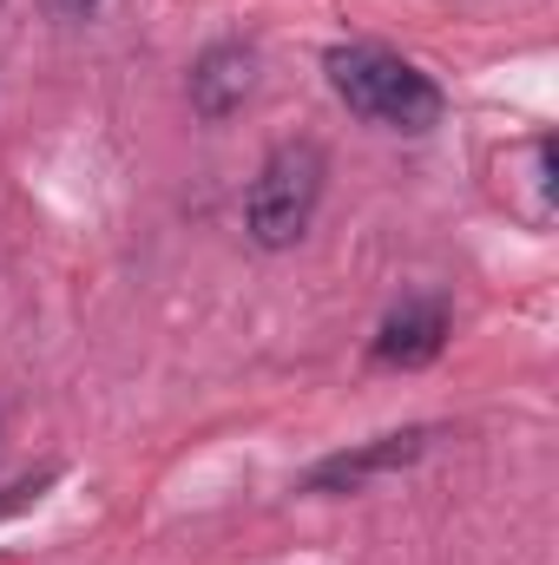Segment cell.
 <instances>
[{
	"label": "cell",
	"instance_id": "8992f818",
	"mask_svg": "<svg viewBox=\"0 0 559 565\" xmlns=\"http://www.w3.org/2000/svg\"><path fill=\"white\" fill-rule=\"evenodd\" d=\"M520 158H527V178H520V184H527V204H520V217H527V224H540V231H547V224H553V132H534V139L520 145Z\"/></svg>",
	"mask_w": 559,
	"mask_h": 565
},
{
	"label": "cell",
	"instance_id": "6da1fadb",
	"mask_svg": "<svg viewBox=\"0 0 559 565\" xmlns=\"http://www.w3.org/2000/svg\"><path fill=\"white\" fill-rule=\"evenodd\" d=\"M323 79H329V93L356 113V119H369V126H382V132H434L441 119H447V93L421 73L415 60H402V53H389V46H376V40H342V46H329L323 53Z\"/></svg>",
	"mask_w": 559,
	"mask_h": 565
},
{
	"label": "cell",
	"instance_id": "3957f363",
	"mask_svg": "<svg viewBox=\"0 0 559 565\" xmlns=\"http://www.w3.org/2000/svg\"><path fill=\"white\" fill-rule=\"evenodd\" d=\"M447 329H454V316H447L441 296H409V302H395V309L376 322L369 362H376V369H395V375L428 369V362L447 349Z\"/></svg>",
	"mask_w": 559,
	"mask_h": 565
},
{
	"label": "cell",
	"instance_id": "277c9868",
	"mask_svg": "<svg viewBox=\"0 0 559 565\" xmlns=\"http://www.w3.org/2000/svg\"><path fill=\"white\" fill-rule=\"evenodd\" d=\"M184 93H191V113H198L204 126H224V119L244 113V99L257 93V53H251L244 40H211V46L191 60Z\"/></svg>",
	"mask_w": 559,
	"mask_h": 565
},
{
	"label": "cell",
	"instance_id": "7a4b0ae2",
	"mask_svg": "<svg viewBox=\"0 0 559 565\" xmlns=\"http://www.w3.org/2000/svg\"><path fill=\"white\" fill-rule=\"evenodd\" d=\"M323 184H329L323 145L316 139H283L277 151L257 164L251 191H244V231H251V244H257V250H296V244L309 237L316 211H323Z\"/></svg>",
	"mask_w": 559,
	"mask_h": 565
},
{
	"label": "cell",
	"instance_id": "5b68a950",
	"mask_svg": "<svg viewBox=\"0 0 559 565\" xmlns=\"http://www.w3.org/2000/svg\"><path fill=\"white\" fill-rule=\"evenodd\" d=\"M421 447H428V427L376 434V440H362V447H349V454L316 460V467L303 473V493H356V487H369L376 473H395V467L421 460Z\"/></svg>",
	"mask_w": 559,
	"mask_h": 565
},
{
	"label": "cell",
	"instance_id": "52a82bcc",
	"mask_svg": "<svg viewBox=\"0 0 559 565\" xmlns=\"http://www.w3.org/2000/svg\"><path fill=\"white\" fill-rule=\"evenodd\" d=\"M40 7H46L53 20H86V13H93L99 0H40Z\"/></svg>",
	"mask_w": 559,
	"mask_h": 565
}]
</instances>
